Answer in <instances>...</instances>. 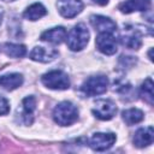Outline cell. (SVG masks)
Masks as SVG:
<instances>
[{"instance_id":"cell-22","label":"cell","mask_w":154,"mask_h":154,"mask_svg":"<svg viewBox=\"0 0 154 154\" xmlns=\"http://www.w3.org/2000/svg\"><path fill=\"white\" fill-rule=\"evenodd\" d=\"M94 2H96L97 5H101V6H105L107 2H108V0H93Z\"/></svg>"},{"instance_id":"cell-17","label":"cell","mask_w":154,"mask_h":154,"mask_svg":"<svg viewBox=\"0 0 154 154\" xmlns=\"http://www.w3.org/2000/svg\"><path fill=\"white\" fill-rule=\"evenodd\" d=\"M123 120L128 124V125H134V124H137L143 120L144 116H143V112L138 108H129V109H125L123 113Z\"/></svg>"},{"instance_id":"cell-21","label":"cell","mask_w":154,"mask_h":154,"mask_svg":"<svg viewBox=\"0 0 154 154\" xmlns=\"http://www.w3.org/2000/svg\"><path fill=\"white\" fill-rule=\"evenodd\" d=\"M10 112V105H8V101L2 96L0 95V116H5Z\"/></svg>"},{"instance_id":"cell-7","label":"cell","mask_w":154,"mask_h":154,"mask_svg":"<svg viewBox=\"0 0 154 154\" xmlns=\"http://www.w3.org/2000/svg\"><path fill=\"white\" fill-rule=\"evenodd\" d=\"M95 43L97 49L106 55H112L117 52V47H118L117 38L111 32H99Z\"/></svg>"},{"instance_id":"cell-23","label":"cell","mask_w":154,"mask_h":154,"mask_svg":"<svg viewBox=\"0 0 154 154\" xmlns=\"http://www.w3.org/2000/svg\"><path fill=\"white\" fill-rule=\"evenodd\" d=\"M152 53H153V48H150V49H149V53H148V54H149V59L153 61V55H152Z\"/></svg>"},{"instance_id":"cell-25","label":"cell","mask_w":154,"mask_h":154,"mask_svg":"<svg viewBox=\"0 0 154 154\" xmlns=\"http://www.w3.org/2000/svg\"><path fill=\"white\" fill-rule=\"evenodd\" d=\"M4 1H12V0H4Z\"/></svg>"},{"instance_id":"cell-2","label":"cell","mask_w":154,"mask_h":154,"mask_svg":"<svg viewBox=\"0 0 154 154\" xmlns=\"http://www.w3.org/2000/svg\"><path fill=\"white\" fill-rule=\"evenodd\" d=\"M88 42H89V31L84 24H77L67 34L66 43L67 47L73 52L82 51L88 45Z\"/></svg>"},{"instance_id":"cell-6","label":"cell","mask_w":154,"mask_h":154,"mask_svg":"<svg viewBox=\"0 0 154 154\" xmlns=\"http://www.w3.org/2000/svg\"><path fill=\"white\" fill-rule=\"evenodd\" d=\"M116 138V135L112 132H96L90 137L89 146L96 152H103L114 144Z\"/></svg>"},{"instance_id":"cell-4","label":"cell","mask_w":154,"mask_h":154,"mask_svg":"<svg viewBox=\"0 0 154 154\" xmlns=\"http://www.w3.org/2000/svg\"><path fill=\"white\" fill-rule=\"evenodd\" d=\"M108 79L105 76H91L81 87V90L87 96H95L103 94L107 90Z\"/></svg>"},{"instance_id":"cell-19","label":"cell","mask_w":154,"mask_h":154,"mask_svg":"<svg viewBox=\"0 0 154 154\" xmlns=\"http://www.w3.org/2000/svg\"><path fill=\"white\" fill-rule=\"evenodd\" d=\"M4 52L6 55L12 58H22L26 53V48L24 45L18 43H5L4 45Z\"/></svg>"},{"instance_id":"cell-8","label":"cell","mask_w":154,"mask_h":154,"mask_svg":"<svg viewBox=\"0 0 154 154\" xmlns=\"http://www.w3.org/2000/svg\"><path fill=\"white\" fill-rule=\"evenodd\" d=\"M58 11L65 18H73L82 12L84 4L82 0H59Z\"/></svg>"},{"instance_id":"cell-16","label":"cell","mask_w":154,"mask_h":154,"mask_svg":"<svg viewBox=\"0 0 154 154\" xmlns=\"http://www.w3.org/2000/svg\"><path fill=\"white\" fill-rule=\"evenodd\" d=\"M47 14V10L46 7L40 4V2H35L32 5H30L23 13L24 18L29 19V20H37L40 18H42L43 16Z\"/></svg>"},{"instance_id":"cell-12","label":"cell","mask_w":154,"mask_h":154,"mask_svg":"<svg viewBox=\"0 0 154 154\" xmlns=\"http://www.w3.org/2000/svg\"><path fill=\"white\" fill-rule=\"evenodd\" d=\"M66 38V30L64 26H55L46 30L41 35V40L53 45H60Z\"/></svg>"},{"instance_id":"cell-18","label":"cell","mask_w":154,"mask_h":154,"mask_svg":"<svg viewBox=\"0 0 154 154\" xmlns=\"http://www.w3.org/2000/svg\"><path fill=\"white\" fill-rule=\"evenodd\" d=\"M120 41H122L123 46H125V47H128L130 49H138L141 47V45H142L141 37L136 31H132V32H129L126 35H123Z\"/></svg>"},{"instance_id":"cell-24","label":"cell","mask_w":154,"mask_h":154,"mask_svg":"<svg viewBox=\"0 0 154 154\" xmlns=\"http://www.w3.org/2000/svg\"><path fill=\"white\" fill-rule=\"evenodd\" d=\"M1 20H2V11L0 10V24H1Z\"/></svg>"},{"instance_id":"cell-14","label":"cell","mask_w":154,"mask_h":154,"mask_svg":"<svg viewBox=\"0 0 154 154\" xmlns=\"http://www.w3.org/2000/svg\"><path fill=\"white\" fill-rule=\"evenodd\" d=\"M150 7V0H125L119 5V10L123 13H131L135 11H148Z\"/></svg>"},{"instance_id":"cell-3","label":"cell","mask_w":154,"mask_h":154,"mask_svg":"<svg viewBox=\"0 0 154 154\" xmlns=\"http://www.w3.org/2000/svg\"><path fill=\"white\" fill-rule=\"evenodd\" d=\"M41 82L47 88L54 89V90H65V89H69L70 87L69 76L60 70H53L45 73L41 77Z\"/></svg>"},{"instance_id":"cell-15","label":"cell","mask_w":154,"mask_h":154,"mask_svg":"<svg viewBox=\"0 0 154 154\" xmlns=\"http://www.w3.org/2000/svg\"><path fill=\"white\" fill-rule=\"evenodd\" d=\"M23 84V76L20 73H8L0 77V87L7 91L14 90Z\"/></svg>"},{"instance_id":"cell-1","label":"cell","mask_w":154,"mask_h":154,"mask_svg":"<svg viewBox=\"0 0 154 154\" xmlns=\"http://www.w3.org/2000/svg\"><path fill=\"white\" fill-rule=\"evenodd\" d=\"M78 118V109L70 101L58 103L53 109V119L58 125L67 126L73 124Z\"/></svg>"},{"instance_id":"cell-20","label":"cell","mask_w":154,"mask_h":154,"mask_svg":"<svg viewBox=\"0 0 154 154\" xmlns=\"http://www.w3.org/2000/svg\"><path fill=\"white\" fill-rule=\"evenodd\" d=\"M141 96L143 97L144 101H147L149 105H153V99H154V93H153V81L150 77H148L141 85L140 89Z\"/></svg>"},{"instance_id":"cell-11","label":"cell","mask_w":154,"mask_h":154,"mask_svg":"<svg viewBox=\"0 0 154 154\" xmlns=\"http://www.w3.org/2000/svg\"><path fill=\"white\" fill-rule=\"evenodd\" d=\"M154 138V130L152 126H147V128H141L138 129L135 135H134V144L138 148H143L147 147L149 144H152Z\"/></svg>"},{"instance_id":"cell-9","label":"cell","mask_w":154,"mask_h":154,"mask_svg":"<svg viewBox=\"0 0 154 154\" xmlns=\"http://www.w3.org/2000/svg\"><path fill=\"white\" fill-rule=\"evenodd\" d=\"M90 23L94 26L95 30H97L99 32H111L113 34L117 29L116 23L105 16H100V14H94L90 17Z\"/></svg>"},{"instance_id":"cell-10","label":"cell","mask_w":154,"mask_h":154,"mask_svg":"<svg viewBox=\"0 0 154 154\" xmlns=\"http://www.w3.org/2000/svg\"><path fill=\"white\" fill-rule=\"evenodd\" d=\"M58 51L54 48H46V47H35L30 52V58L35 61L40 63H49L58 57Z\"/></svg>"},{"instance_id":"cell-5","label":"cell","mask_w":154,"mask_h":154,"mask_svg":"<svg viewBox=\"0 0 154 154\" xmlns=\"http://www.w3.org/2000/svg\"><path fill=\"white\" fill-rule=\"evenodd\" d=\"M93 114L101 120H109L117 113V106L112 100L101 99L95 102V106L91 109Z\"/></svg>"},{"instance_id":"cell-13","label":"cell","mask_w":154,"mask_h":154,"mask_svg":"<svg viewBox=\"0 0 154 154\" xmlns=\"http://www.w3.org/2000/svg\"><path fill=\"white\" fill-rule=\"evenodd\" d=\"M36 109V100L34 96H26L22 101V120L25 125H30L34 120V112Z\"/></svg>"}]
</instances>
